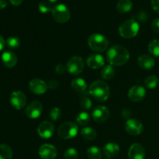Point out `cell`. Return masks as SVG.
Segmentation results:
<instances>
[{
	"label": "cell",
	"instance_id": "obj_42",
	"mask_svg": "<svg viewBox=\"0 0 159 159\" xmlns=\"http://www.w3.org/2000/svg\"><path fill=\"white\" fill-rule=\"evenodd\" d=\"M23 0H9V2H10L13 6H19V5H20L23 2Z\"/></svg>",
	"mask_w": 159,
	"mask_h": 159
},
{
	"label": "cell",
	"instance_id": "obj_26",
	"mask_svg": "<svg viewBox=\"0 0 159 159\" xmlns=\"http://www.w3.org/2000/svg\"><path fill=\"white\" fill-rule=\"evenodd\" d=\"M87 155L90 159H101L102 158V152L99 148L96 146L89 148L86 152Z\"/></svg>",
	"mask_w": 159,
	"mask_h": 159
},
{
	"label": "cell",
	"instance_id": "obj_16",
	"mask_svg": "<svg viewBox=\"0 0 159 159\" xmlns=\"http://www.w3.org/2000/svg\"><path fill=\"white\" fill-rule=\"evenodd\" d=\"M145 151L142 145L140 144H133L130 146L128 152L129 159H144Z\"/></svg>",
	"mask_w": 159,
	"mask_h": 159
},
{
	"label": "cell",
	"instance_id": "obj_13",
	"mask_svg": "<svg viewBox=\"0 0 159 159\" xmlns=\"http://www.w3.org/2000/svg\"><path fill=\"white\" fill-rule=\"evenodd\" d=\"M29 88L33 93L36 95L44 94L48 89V85L44 81L39 79H34L30 82Z\"/></svg>",
	"mask_w": 159,
	"mask_h": 159
},
{
	"label": "cell",
	"instance_id": "obj_27",
	"mask_svg": "<svg viewBox=\"0 0 159 159\" xmlns=\"http://www.w3.org/2000/svg\"><path fill=\"white\" fill-rule=\"evenodd\" d=\"M159 84V79L157 76L155 75H150L148 78H146L145 81H144V85L147 88L153 89H155Z\"/></svg>",
	"mask_w": 159,
	"mask_h": 159
},
{
	"label": "cell",
	"instance_id": "obj_33",
	"mask_svg": "<svg viewBox=\"0 0 159 159\" xmlns=\"http://www.w3.org/2000/svg\"><path fill=\"white\" fill-rule=\"evenodd\" d=\"M78 155H79L78 152L76 151V149L73 148L67 149L64 154L65 159H76L78 158Z\"/></svg>",
	"mask_w": 159,
	"mask_h": 159
},
{
	"label": "cell",
	"instance_id": "obj_8",
	"mask_svg": "<svg viewBox=\"0 0 159 159\" xmlns=\"http://www.w3.org/2000/svg\"><path fill=\"white\" fill-rule=\"evenodd\" d=\"M9 100L11 105L16 110H22L26 105V96L21 91L12 92L10 95Z\"/></svg>",
	"mask_w": 159,
	"mask_h": 159
},
{
	"label": "cell",
	"instance_id": "obj_24",
	"mask_svg": "<svg viewBox=\"0 0 159 159\" xmlns=\"http://www.w3.org/2000/svg\"><path fill=\"white\" fill-rule=\"evenodd\" d=\"M115 75V70L113 68V65H106L102 68V71H101V76L103 79L106 80H110V79H113V76Z\"/></svg>",
	"mask_w": 159,
	"mask_h": 159
},
{
	"label": "cell",
	"instance_id": "obj_23",
	"mask_svg": "<svg viewBox=\"0 0 159 159\" xmlns=\"http://www.w3.org/2000/svg\"><path fill=\"white\" fill-rule=\"evenodd\" d=\"M81 135L85 139L88 140V141H92V140H94L96 138L97 133L92 127H86L82 129V130H81Z\"/></svg>",
	"mask_w": 159,
	"mask_h": 159
},
{
	"label": "cell",
	"instance_id": "obj_14",
	"mask_svg": "<svg viewBox=\"0 0 159 159\" xmlns=\"http://www.w3.org/2000/svg\"><path fill=\"white\" fill-rule=\"evenodd\" d=\"M38 154L42 159H54L57 156V149L52 144H44L40 147Z\"/></svg>",
	"mask_w": 159,
	"mask_h": 159
},
{
	"label": "cell",
	"instance_id": "obj_21",
	"mask_svg": "<svg viewBox=\"0 0 159 159\" xmlns=\"http://www.w3.org/2000/svg\"><path fill=\"white\" fill-rule=\"evenodd\" d=\"M71 87L77 93H84L87 89V83L83 79L78 78L71 82Z\"/></svg>",
	"mask_w": 159,
	"mask_h": 159
},
{
	"label": "cell",
	"instance_id": "obj_9",
	"mask_svg": "<svg viewBox=\"0 0 159 159\" xmlns=\"http://www.w3.org/2000/svg\"><path fill=\"white\" fill-rule=\"evenodd\" d=\"M126 131L132 136H138L143 131V124L137 119L127 120L125 124Z\"/></svg>",
	"mask_w": 159,
	"mask_h": 159
},
{
	"label": "cell",
	"instance_id": "obj_18",
	"mask_svg": "<svg viewBox=\"0 0 159 159\" xmlns=\"http://www.w3.org/2000/svg\"><path fill=\"white\" fill-rule=\"evenodd\" d=\"M2 61L3 65L9 68L15 67L17 64V57L16 54L10 51H6L2 54Z\"/></svg>",
	"mask_w": 159,
	"mask_h": 159
},
{
	"label": "cell",
	"instance_id": "obj_10",
	"mask_svg": "<svg viewBox=\"0 0 159 159\" xmlns=\"http://www.w3.org/2000/svg\"><path fill=\"white\" fill-rule=\"evenodd\" d=\"M110 110L104 106H97L92 112L93 119L97 123H102L110 117Z\"/></svg>",
	"mask_w": 159,
	"mask_h": 159
},
{
	"label": "cell",
	"instance_id": "obj_22",
	"mask_svg": "<svg viewBox=\"0 0 159 159\" xmlns=\"http://www.w3.org/2000/svg\"><path fill=\"white\" fill-rule=\"evenodd\" d=\"M132 2L130 0H120L116 4V9L120 13H127L132 9Z\"/></svg>",
	"mask_w": 159,
	"mask_h": 159
},
{
	"label": "cell",
	"instance_id": "obj_43",
	"mask_svg": "<svg viewBox=\"0 0 159 159\" xmlns=\"http://www.w3.org/2000/svg\"><path fill=\"white\" fill-rule=\"evenodd\" d=\"M48 1L51 3H54V2H56L58 1V0H48Z\"/></svg>",
	"mask_w": 159,
	"mask_h": 159
},
{
	"label": "cell",
	"instance_id": "obj_40",
	"mask_svg": "<svg viewBox=\"0 0 159 159\" xmlns=\"http://www.w3.org/2000/svg\"><path fill=\"white\" fill-rule=\"evenodd\" d=\"M7 6V1L6 0H0V9H3Z\"/></svg>",
	"mask_w": 159,
	"mask_h": 159
},
{
	"label": "cell",
	"instance_id": "obj_28",
	"mask_svg": "<svg viewBox=\"0 0 159 159\" xmlns=\"http://www.w3.org/2000/svg\"><path fill=\"white\" fill-rule=\"evenodd\" d=\"M90 120V116L87 112H81L79 114L77 115V117H76V121L80 125H86L89 123Z\"/></svg>",
	"mask_w": 159,
	"mask_h": 159
},
{
	"label": "cell",
	"instance_id": "obj_6",
	"mask_svg": "<svg viewBox=\"0 0 159 159\" xmlns=\"http://www.w3.org/2000/svg\"><path fill=\"white\" fill-rule=\"evenodd\" d=\"M79 127L72 122H65L59 127L57 133L62 139H71L78 134Z\"/></svg>",
	"mask_w": 159,
	"mask_h": 159
},
{
	"label": "cell",
	"instance_id": "obj_34",
	"mask_svg": "<svg viewBox=\"0 0 159 159\" xmlns=\"http://www.w3.org/2000/svg\"><path fill=\"white\" fill-rule=\"evenodd\" d=\"M49 115L50 117H51V119L52 120H58L60 119L61 116V111L57 107H54V108H52L51 110Z\"/></svg>",
	"mask_w": 159,
	"mask_h": 159
},
{
	"label": "cell",
	"instance_id": "obj_31",
	"mask_svg": "<svg viewBox=\"0 0 159 159\" xmlns=\"http://www.w3.org/2000/svg\"><path fill=\"white\" fill-rule=\"evenodd\" d=\"M39 10L42 13H48V12H51L52 11L53 7L51 6V4L48 1H43L40 2L38 5Z\"/></svg>",
	"mask_w": 159,
	"mask_h": 159
},
{
	"label": "cell",
	"instance_id": "obj_2",
	"mask_svg": "<svg viewBox=\"0 0 159 159\" xmlns=\"http://www.w3.org/2000/svg\"><path fill=\"white\" fill-rule=\"evenodd\" d=\"M89 93L93 99L99 102H105L110 96L108 84L102 80H96L91 83L89 88Z\"/></svg>",
	"mask_w": 159,
	"mask_h": 159
},
{
	"label": "cell",
	"instance_id": "obj_35",
	"mask_svg": "<svg viewBox=\"0 0 159 159\" xmlns=\"http://www.w3.org/2000/svg\"><path fill=\"white\" fill-rule=\"evenodd\" d=\"M152 29L154 32L159 34V18L153 20L152 23Z\"/></svg>",
	"mask_w": 159,
	"mask_h": 159
},
{
	"label": "cell",
	"instance_id": "obj_17",
	"mask_svg": "<svg viewBox=\"0 0 159 159\" xmlns=\"http://www.w3.org/2000/svg\"><path fill=\"white\" fill-rule=\"evenodd\" d=\"M86 62L88 66L93 69H98V68H102L105 64L104 57L99 54H91L89 56Z\"/></svg>",
	"mask_w": 159,
	"mask_h": 159
},
{
	"label": "cell",
	"instance_id": "obj_30",
	"mask_svg": "<svg viewBox=\"0 0 159 159\" xmlns=\"http://www.w3.org/2000/svg\"><path fill=\"white\" fill-rule=\"evenodd\" d=\"M148 51L155 57H159V40H153L149 43Z\"/></svg>",
	"mask_w": 159,
	"mask_h": 159
},
{
	"label": "cell",
	"instance_id": "obj_11",
	"mask_svg": "<svg viewBox=\"0 0 159 159\" xmlns=\"http://www.w3.org/2000/svg\"><path fill=\"white\" fill-rule=\"evenodd\" d=\"M43 112V105L39 101H34L30 102L26 108V116L30 119H37L40 117Z\"/></svg>",
	"mask_w": 159,
	"mask_h": 159
},
{
	"label": "cell",
	"instance_id": "obj_38",
	"mask_svg": "<svg viewBox=\"0 0 159 159\" xmlns=\"http://www.w3.org/2000/svg\"><path fill=\"white\" fill-rule=\"evenodd\" d=\"M152 6L155 12L159 13V0H152Z\"/></svg>",
	"mask_w": 159,
	"mask_h": 159
},
{
	"label": "cell",
	"instance_id": "obj_39",
	"mask_svg": "<svg viewBox=\"0 0 159 159\" xmlns=\"http://www.w3.org/2000/svg\"><path fill=\"white\" fill-rule=\"evenodd\" d=\"M122 116H123V117L125 118V119H127V120L130 119V116H131V112H130V110L125 109V110H124L122 111Z\"/></svg>",
	"mask_w": 159,
	"mask_h": 159
},
{
	"label": "cell",
	"instance_id": "obj_19",
	"mask_svg": "<svg viewBox=\"0 0 159 159\" xmlns=\"http://www.w3.org/2000/svg\"><path fill=\"white\" fill-rule=\"evenodd\" d=\"M138 64L140 68L145 70L152 69L155 65V59L148 54H142L138 59Z\"/></svg>",
	"mask_w": 159,
	"mask_h": 159
},
{
	"label": "cell",
	"instance_id": "obj_29",
	"mask_svg": "<svg viewBox=\"0 0 159 159\" xmlns=\"http://www.w3.org/2000/svg\"><path fill=\"white\" fill-rule=\"evenodd\" d=\"M6 46L12 50L17 49L20 45V40L17 37L12 36V37H9L6 41Z\"/></svg>",
	"mask_w": 159,
	"mask_h": 159
},
{
	"label": "cell",
	"instance_id": "obj_25",
	"mask_svg": "<svg viewBox=\"0 0 159 159\" xmlns=\"http://www.w3.org/2000/svg\"><path fill=\"white\" fill-rule=\"evenodd\" d=\"M12 152L8 144H0V159H12Z\"/></svg>",
	"mask_w": 159,
	"mask_h": 159
},
{
	"label": "cell",
	"instance_id": "obj_4",
	"mask_svg": "<svg viewBox=\"0 0 159 159\" xmlns=\"http://www.w3.org/2000/svg\"><path fill=\"white\" fill-rule=\"evenodd\" d=\"M88 44L96 52H104L109 47V40L102 34H94L89 37Z\"/></svg>",
	"mask_w": 159,
	"mask_h": 159
},
{
	"label": "cell",
	"instance_id": "obj_37",
	"mask_svg": "<svg viewBox=\"0 0 159 159\" xmlns=\"http://www.w3.org/2000/svg\"><path fill=\"white\" fill-rule=\"evenodd\" d=\"M48 88L51 89H57L59 86V82L57 80H51L49 82V83L48 84Z\"/></svg>",
	"mask_w": 159,
	"mask_h": 159
},
{
	"label": "cell",
	"instance_id": "obj_12",
	"mask_svg": "<svg viewBox=\"0 0 159 159\" xmlns=\"http://www.w3.org/2000/svg\"><path fill=\"white\" fill-rule=\"evenodd\" d=\"M37 133L40 138L43 139H49L54 133V126L49 121H43L39 125Z\"/></svg>",
	"mask_w": 159,
	"mask_h": 159
},
{
	"label": "cell",
	"instance_id": "obj_41",
	"mask_svg": "<svg viewBox=\"0 0 159 159\" xmlns=\"http://www.w3.org/2000/svg\"><path fill=\"white\" fill-rule=\"evenodd\" d=\"M5 44H6V42H5L3 37L0 35V51H1L3 48H4Z\"/></svg>",
	"mask_w": 159,
	"mask_h": 159
},
{
	"label": "cell",
	"instance_id": "obj_3",
	"mask_svg": "<svg viewBox=\"0 0 159 159\" xmlns=\"http://www.w3.org/2000/svg\"><path fill=\"white\" fill-rule=\"evenodd\" d=\"M140 26L138 21L134 19L126 20L119 27V34L122 37L126 39L134 38L139 32Z\"/></svg>",
	"mask_w": 159,
	"mask_h": 159
},
{
	"label": "cell",
	"instance_id": "obj_5",
	"mask_svg": "<svg viewBox=\"0 0 159 159\" xmlns=\"http://www.w3.org/2000/svg\"><path fill=\"white\" fill-rule=\"evenodd\" d=\"M51 13L53 19L58 23H65L71 17L69 9L64 4H57L54 6Z\"/></svg>",
	"mask_w": 159,
	"mask_h": 159
},
{
	"label": "cell",
	"instance_id": "obj_36",
	"mask_svg": "<svg viewBox=\"0 0 159 159\" xmlns=\"http://www.w3.org/2000/svg\"><path fill=\"white\" fill-rule=\"evenodd\" d=\"M65 71H66V68L63 65H57L55 67V71L57 75H64L65 74Z\"/></svg>",
	"mask_w": 159,
	"mask_h": 159
},
{
	"label": "cell",
	"instance_id": "obj_7",
	"mask_svg": "<svg viewBox=\"0 0 159 159\" xmlns=\"http://www.w3.org/2000/svg\"><path fill=\"white\" fill-rule=\"evenodd\" d=\"M85 63L83 59L79 56H74L69 59L67 64L68 71L73 75H78L83 71Z\"/></svg>",
	"mask_w": 159,
	"mask_h": 159
},
{
	"label": "cell",
	"instance_id": "obj_15",
	"mask_svg": "<svg viewBox=\"0 0 159 159\" xmlns=\"http://www.w3.org/2000/svg\"><path fill=\"white\" fill-rule=\"evenodd\" d=\"M146 96V90L141 85H134L128 91V98L133 102H140Z\"/></svg>",
	"mask_w": 159,
	"mask_h": 159
},
{
	"label": "cell",
	"instance_id": "obj_1",
	"mask_svg": "<svg viewBox=\"0 0 159 159\" xmlns=\"http://www.w3.org/2000/svg\"><path fill=\"white\" fill-rule=\"evenodd\" d=\"M130 53L128 50L121 45H114L107 51V59L109 63L114 66H122L128 61Z\"/></svg>",
	"mask_w": 159,
	"mask_h": 159
},
{
	"label": "cell",
	"instance_id": "obj_20",
	"mask_svg": "<svg viewBox=\"0 0 159 159\" xmlns=\"http://www.w3.org/2000/svg\"><path fill=\"white\" fill-rule=\"evenodd\" d=\"M103 152L108 158H113L119 154L120 146L115 142H109L104 146Z\"/></svg>",
	"mask_w": 159,
	"mask_h": 159
},
{
	"label": "cell",
	"instance_id": "obj_32",
	"mask_svg": "<svg viewBox=\"0 0 159 159\" xmlns=\"http://www.w3.org/2000/svg\"><path fill=\"white\" fill-rule=\"evenodd\" d=\"M80 106L83 110H90L93 107V102L89 97H82L80 100Z\"/></svg>",
	"mask_w": 159,
	"mask_h": 159
}]
</instances>
